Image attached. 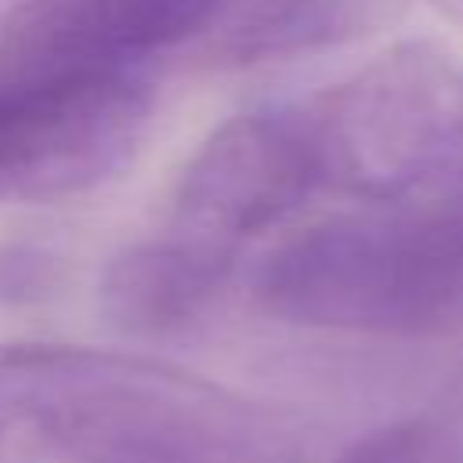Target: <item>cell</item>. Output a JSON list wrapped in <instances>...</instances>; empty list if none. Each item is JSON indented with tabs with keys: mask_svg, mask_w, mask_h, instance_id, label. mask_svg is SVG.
<instances>
[{
	"mask_svg": "<svg viewBox=\"0 0 463 463\" xmlns=\"http://www.w3.org/2000/svg\"><path fill=\"white\" fill-rule=\"evenodd\" d=\"M268 315L365 336L463 329V210L449 199L376 203L282 239L257 268Z\"/></svg>",
	"mask_w": 463,
	"mask_h": 463,
	"instance_id": "obj_2",
	"label": "cell"
},
{
	"mask_svg": "<svg viewBox=\"0 0 463 463\" xmlns=\"http://www.w3.org/2000/svg\"><path fill=\"white\" fill-rule=\"evenodd\" d=\"M445 398H452V402H463V369L456 373V380L449 383V391H445Z\"/></svg>",
	"mask_w": 463,
	"mask_h": 463,
	"instance_id": "obj_13",
	"label": "cell"
},
{
	"mask_svg": "<svg viewBox=\"0 0 463 463\" xmlns=\"http://www.w3.org/2000/svg\"><path fill=\"white\" fill-rule=\"evenodd\" d=\"M318 192L304 105L242 112L217 127L188 159L170 228L239 250Z\"/></svg>",
	"mask_w": 463,
	"mask_h": 463,
	"instance_id": "obj_5",
	"label": "cell"
},
{
	"mask_svg": "<svg viewBox=\"0 0 463 463\" xmlns=\"http://www.w3.org/2000/svg\"><path fill=\"white\" fill-rule=\"evenodd\" d=\"M239 250L166 228L116 253L101 275V311L130 336H166L192 326L228 286Z\"/></svg>",
	"mask_w": 463,
	"mask_h": 463,
	"instance_id": "obj_6",
	"label": "cell"
},
{
	"mask_svg": "<svg viewBox=\"0 0 463 463\" xmlns=\"http://www.w3.org/2000/svg\"><path fill=\"white\" fill-rule=\"evenodd\" d=\"M438 11H445L449 18H456V22H463V0H430Z\"/></svg>",
	"mask_w": 463,
	"mask_h": 463,
	"instance_id": "obj_12",
	"label": "cell"
},
{
	"mask_svg": "<svg viewBox=\"0 0 463 463\" xmlns=\"http://www.w3.org/2000/svg\"><path fill=\"white\" fill-rule=\"evenodd\" d=\"M61 282V260L43 242L7 239L0 242V304H36Z\"/></svg>",
	"mask_w": 463,
	"mask_h": 463,
	"instance_id": "obj_9",
	"label": "cell"
},
{
	"mask_svg": "<svg viewBox=\"0 0 463 463\" xmlns=\"http://www.w3.org/2000/svg\"><path fill=\"white\" fill-rule=\"evenodd\" d=\"M336 463H463V402L441 398L427 412L376 427Z\"/></svg>",
	"mask_w": 463,
	"mask_h": 463,
	"instance_id": "obj_8",
	"label": "cell"
},
{
	"mask_svg": "<svg viewBox=\"0 0 463 463\" xmlns=\"http://www.w3.org/2000/svg\"><path fill=\"white\" fill-rule=\"evenodd\" d=\"M0 402L40 412L80 463L311 459L293 416L145 354L0 344Z\"/></svg>",
	"mask_w": 463,
	"mask_h": 463,
	"instance_id": "obj_1",
	"label": "cell"
},
{
	"mask_svg": "<svg viewBox=\"0 0 463 463\" xmlns=\"http://www.w3.org/2000/svg\"><path fill=\"white\" fill-rule=\"evenodd\" d=\"M0 463H80V459L40 412L14 402H0Z\"/></svg>",
	"mask_w": 463,
	"mask_h": 463,
	"instance_id": "obj_10",
	"label": "cell"
},
{
	"mask_svg": "<svg viewBox=\"0 0 463 463\" xmlns=\"http://www.w3.org/2000/svg\"><path fill=\"white\" fill-rule=\"evenodd\" d=\"M318 188L376 203L427 199L463 163V69L402 43L304 101Z\"/></svg>",
	"mask_w": 463,
	"mask_h": 463,
	"instance_id": "obj_3",
	"label": "cell"
},
{
	"mask_svg": "<svg viewBox=\"0 0 463 463\" xmlns=\"http://www.w3.org/2000/svg\"><path fill=\"white\" fill-rule=\"evenodd\" d=\"M152 90L134 69L22 80L0 72V203L87 192L134 152Z\"/></svg>",
	"mask_w": 463,
	"mask_h": 463,
	"instance_id": "obj_4",
	"label": "cell"
},
{
	"mask_svg": "<svg viewBox=\"0 0 463 463\" xmlns=\"http://www.w3.org/2000/svg\"><path fill=\"white\" fill-rule=\"evenodd\" d=\"M427 199H449L452 206H459L463 210V163H459V170L445 181V188H438L434 195H427Z\"/></svg>",
	"mask_w": 463,
	"mask_h": 463,
	"instance_id": "obj_11",
	"label": "cell"
},
{
	"mask_svg": "<svg viewBox=\"0 0 463 463\" xmlns=\"http://www.w3.org/2000/svg\"><path fill=\"white\" fill-rule=\"evenodd\" d=\"M402 0H224L192 51L213 69H242L347 43L383 25Z\"/></svg>",
	"mask_w": 463,
	"mask_h": 463,
	"instance_id": "obj_7",
	"label": "cell"
}]
</instances>
